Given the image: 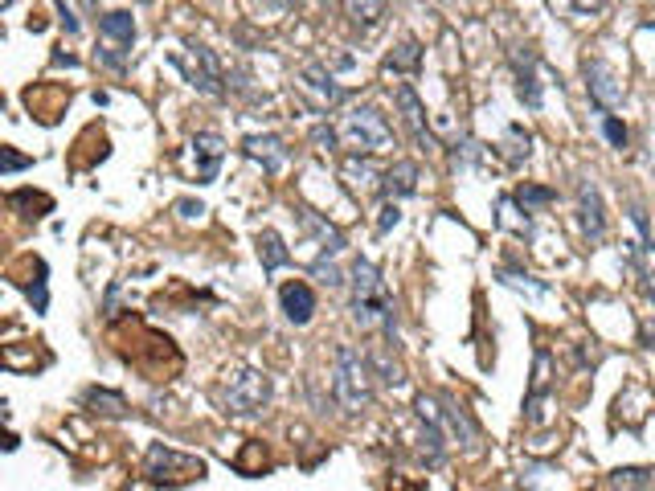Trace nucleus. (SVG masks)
<instances>
[{"label": "nucleus", "instance_id": "1", "mask_svg": "<svg viewBox=\"0 0 655 491\" xmlns=\"http://www.w3.org/2000/svg\"><path fill=\"white\" fill-rule=\"evenodd\" d=\"M353 320L365 332H385L389 340L398 336V307H393V295L381 279V271L369 258L353 262Z\"/></svg>", "mask_w": 655, "mask_h": 491}, {"label": "nucleus", "instance_id": "2", "mask_svg": "<svg viewBox=\"0 0 655 491\" xmlns=\"http://www.w3.org/2000/svg\"><path fill=\"white\" fill-rule=\"evenodd\" d=\"M373 381H377V373L369 365V356H361L353 344H340L336 348V381H332V389H336V401H340V410L348 418H357V414H365L373 406Z\"/></svg>", "mask_w": 655, "mask_h": 491}, {"label": "nucleus", "instance_id": "3", "mask_svg": "<svg viewBox=\"0 0 655 491\" xmlns=\"http://www.w3.org/2000/svg\"><path fill=\"white\" fill-rule=\"evenodd\" d=\"M291 91H295V99L308 107L312 115H328V111L340 107V99H344V86L332 78V70H328L324 62L299 66L295 78H291Z\"/></svg>", "mask_w": 655, "mask_h": 491}, {"label": "nucleus", "instance_id": "4", "mask_svg": "<svg viewBox=\"0 0 655 491\" xmlns=\"http://www.w3.org/2000/svg\"><path fill=\"white\" fill-rule=\"evenodd\" d=\"M205 459L197 455H181L172 451L164 442H152L148 446V459H144V475L148 483H164V487H177V483H201L205 479Z\"/></svg>", "mask_w": 655, "mask_h": 491}, {"label": "nucleus", "instance_id": "5", "mask_svg": "<svg viewBox=\"0 0 655 491\" xmlns=\"http://www.w3.org/2000/svg\"><path fill=\"white\" fill-rule=\"evenodd\" d=\"M340 140L357 152H385L393 144V127L377 107H353L340 119Z\"/></svg>", "mask_w": 655, "mask_h": 491}, {"label": "nucleus", "instance_id": "6", "mask_svg": "<svg viewBox=\"0 0 655 491\" xmlns=\"http://www.w3.org/2000/svg\"><path fill=\"white\" fill-rule=\"evenodd\" d=\"M172 66L185 74L189 86H197L201 95L222 99L226 95V78H222V62L209 46H185V54H172Z\"/></svg>", "mask_w": 655, "mask_h": 491}, {"label": "nucleus", "instance_id": "7", "mask_svg": "<svg viewBox=\"0 0 655 491\" xmlns=\"http://www.w3.org/2000/svg\"><path fill=\"white\" fill-rule=\"evenodd\" d=\"M222 401H226V414L250 418V414H258V410L271 401V381L262 377L258 369H246V373H238V377L222 389Z\"/></svg>", "mask_w": 655, "mask_h": 491}, {"label": "nucleus", "instance_id": "8", "mask_svg": "<svg viewBox=\"0 0 655 491\" xmlns=\"http://www.w3.org/2000/svg\"><path fill=\"white\" fill-rule=\"evenodd\" d=\"M189 181L197 185H213L217 172H222V160H226V140L217 131H197L189 140Z\"/></svg>", "mask_w": 655, "mask_h": 491}, {"label": "nucleus", "instance_id": "9", "mask_svg": "<svg viewBox=\"0 0 655 491\" xmlns=\"http://www.w3.org/2000/svg\"><path fill=\"white\" fill-rule=\"evenodd\" d=\"M586 95L598 111H615L627 99V86L606 62H586Z\"/></svg>", "mask_w": 655, "mask_h": 491}, {"label": "nucleus", "instance_id": "10", "mask_svg": "<svg viewBox=\"0 0 655 491\" xmlns=\"http://www.w3.org/2000/svg\"><path fill=\"white\" fill-rule=\"evenodd\" d=\"M508 62H512V74H516V91H520V99H524V107H533V111H541V82H537V50L533 46H512L508 50Z\"/></svg>", "mask_w": 655, "mask_h": 491}, {"label": "nucleus", "instance_id": "11", "mask_svg": "<svg viewBox=\"0 0 655 491\" xmlns=\"http://www.w3.org/2000/svg\"><path fill=\"white\" fill-rule=\"evenodd\" d=\"M578 226H582L586 246H602L606 242V205H602V193L590 181L578 185Z\"/></svg>", "mask_w": 655, "mask_h": 491}, {"label": "nucleus", "instance_id": "12", "mask_svg": "<svg viewBox=\"0 0 655 491\" xmlns=\"http://www.w3.org/2000/svg\"><path fill=\"white\" fill-rule=\"evenodd\" d=\"M46 262L41 258H33V254H21L13 266H9V279L17 283V287H25V295H29V303L37 307V311H46L50 307V291H46Z\"/></svg>", "mask_w": 655, "mask_h": 491}, {"label": "nucleus", "instance_id": "13", "mask_svg": "<svg viewBox=\"0 0 655 491\" xmlns=\"http://www.w3.org/2000/svg\"><path fill=\"white\" fill-rule=\"evenodd\" d=\"M393 103H398V111H402V127L410 131V140L426 152V148H434V131H430V123H426V107H422V99L414 95V86H398L393 91Z\"/></svg>", "mask_w": 655, "mask_h": 491}, {"label": "nucleus", "instance_id": "14", "mask_svg": "<svg viewBox=\"0 0 655 491\" xmlns=\"http://www.w3.org/2000/svg\"><path fill=\"white\" fill-rule=\"evenodd\" d=\"M279 307H283V316L295 328H303V324H312V316H316V291L303 279H291V283L279 287Z\"/></svg>", "mask_w": 655, "mask_h": 491}, {"label": "nucleus", "instance_id": "15", "mask_svg": "<svg viewBox=\"0 0 655 491\" xmlns=\"http://www.w3.org/2000/svg\"><path fill=\"white\" fill-rule=\"evenodd\" d=\"M439 401H443V426H447V434H451L455 442H463V451L475 455V451H479V426L471 422V414L459 406L451 393H443Z\"/></svg>", "mask_w": 655, "mask_h": 491}, {"label": "nucleus", "instance_id": "16", "mask_svg": "<svg viewBox=\"0 0 655 491\" xmlns=\"http://www.w3.org/2000/svg\"><path fill=\"white\" fill-rule=\"evenodd\" d=\"M553 352L549 348H537V361H533V385H529V401H524V410H529V422L541 426V406L553 389Z\"/></svg>", "mask_w": 655, "mask_h": 491}, {"label": "nucleus", "instance_id": "17", "mask_svg": "<svg viewBox=\"0 0 655 491\" xmlns=\"http://www.w3.org/2000/svg\"><path fill=\"white\" fill-rule=\"evenodd\" d=\"M242 152H246L254 164H262V172H271V176L291 160V148H287L279 136H246V140H242Z\"/></svg>", "mask_w": 655, "mask_h": 491}, {"label": "nucleus", "instance_id": "18", "mask_svg": "<svg viewBox=\"0 0 655 491\" xmlns=\"http://www.w3.org/2000/svg\"><path fill=\"white\" fill-rule=\"evenodd\" d=\"M340 176H344V185L353 189V193H381V168L369 160V152L348 156L340 164Z\"/></svg>", "mask_w": 655, "mask_h": 491}, {"label": "nucleus", "instance_id": "19", "mask_svg": "<svg viewBox=\"0 0 655 491\" xmlns=\"http://www.w3.org/2000/svg\"><path fill=\"white\" fill-rule=\"evenodd\" d=\"M418 176H422V168H418L414 160H398V164H389V168L381 172V197H389V201H398V197H414V193H418Z\"/></svg>", "mask_w": 655, "mask_h": 491}, {"label": "nucleus", "instance_id": "20", "mask_svg": "<svg viewBox=\"0 0 655 491\" xmlns=\"http://www.w3.org/2000/svg\"><path fill=\"white\" fill-rule=\"evenodd\" d=\"M295 221H299V226L320 242L324 254H340V250H344V234H340L336 226H328V221H324L320 213H312L308 205H299V209H295Z\"/></svg>", "mask_w": 655, "mask_h": 491}, {"label": "nucleus", "instance_id": "21", "mask_svg": "<svg viewBox=\"0 0 655 491\" xmlns=\"http://www.w3.org/2000/svg\"><path fill=\"white\" fill-rule=\"evenodd\" d=\"M504 152V164L508 168H524V164H529V156H533V136H529V131H524L520 123H512L508 131H504V144H500Z\"/></svg>", "mask_w": 655, "mask_h": 491}, {"label": "nucleus", "instance_id": "22", "mask_svg": "<svg viewBox=\"0 0 655 491\" xmlns=\"http://www.w3.org/2000/svg\"><path fill=\"white\" fill-rule=\"evenodd\" d=\"M344 17H348V25L369 33L385 21V0H344Z\"/></svg>", "mask_w": 655, "mask_h": 491}, {"label": "nucleus", "instance_id": "23", "mask_svg": "<svg viewBox=\"0 0 655 491\" xmlns=\"http://www.w3.org/2000/svg\"><path fill=\"white\" fill-rule=\"evenodd\" d=\"M82 406L91 410V414H103V418H123L127 414L123 393H111V389H99V385L82 393Z\"/></svg>", "mask_w": 655, "mask_h": 491}, {"label": "nucleus", "instance_id": "24", "mask_svg": "<svg viewBox=\"0 0 655 491\" xmlns=\"http://www.w3.org/2000/svg\"><path fill=\"white\" fill-rule=\"evenodd\" d=\"M258 258H262V271L275 275L279 266L291 262V250L283 246V238H279L275 230H262V234H258Z\"/></svg>", "mask_w": 655, "mask_h": 491}, {"label": "nucleus", "instance_id": "25", "mask_svg": "<svg viewBox=\"0 0 655 491\" xmlns=\"http://www.w3.org/2000/svg\"><path fill=\"white\" fill-rule=\"evenodd\" d=\"M533 209H524L516 197H500V226L504 230H512V234H520V238H529L533 234V217H529Z\"/></svg>", "mask_w": 655, "mask_h": 491}, {"label": "nucleus", "instance_id": "26", "mask_svg": "<svg viewBox=\"0 0 655 491\" xmlns=\"http://www.w3.org/2000/svg\"><path fill=\"white\" fill-rule=\"evenodd\" d=\"M422 66V41H414V37H406L398 50H393L389 58H385V74H414Z\"/></svg>", "mask_w": 655, "mask_h": 491}, {"label": "nucleus", "instance_id": "27", "mask_svg": "<svg viewBox=\"0 0 655 491\" xmlns=\"http://www.w3.org/2000/svg\"><path fill=\"white\" fill-rule=\"evenodd\" d=\"M99 33L107 41H115V46L131 50V41H136V21H131V13H107V17H99Z\"/></svg>", "mask_w": 655, "mask_h": 491}, {"label": "nucleus", "instance_id": "28", "mask_svg": "<svg viewBox=\"0 0 655 491\" xmlns=\"http://www.w3.org/2000/svg\"><path fill=\"white\" fill-rule=\"evenodd\" d=\"M144 348H148V352H177L168 336H160V332H152V328H148V344H144ZM131 365H140V373L148 369V377H152V381H164V377H168V369H164V365H148L140 352L131 356Z\"/></svg>", "mask_w": 655, "mask_h": 491}, {"label": "nucleus", "instance_id": "29", "mask_svg": "<svg viewBox=\"0 0 655 491\" xmlns=\"http://www.w3.org/2000/svg\"><path fill=\"white\" fill-rule=\"evenodd\" d=\"M606 487H655V467H619L602 479Z\"/></svg>", "mask_w": 655, "mask_h": 491}, {"label": "nucleus", "instance_id": "30", "mask_svg": "<svg viewBox=\"0 0 655 491\" xmlns=\"http://www.w3.org/2000/svg\"><path fill=\"white\" fill-rule=\"evenodd\" d=\"M234 467H238V475H262V471L271 467L267 446H262V442H246V451L234 459Z\"/></svg>", "mask_w": 655, "mask_h": 491}, {"label": "nucleus", "instance_id": "31", "mask_svg": "<svg viewBox=\"0 0 655 491\" xmlns=\"http://www.w3.org/2000/svg\"><path fill=\"white\" fill-rule=\"evenodd\" d=\"M9 205H13V209H29L25 217H41V213L54 209V197L33 193V189H17V193H9Z\"/></svg>", "mask_w": 655, "mask_h": 491}, {"label": "nucleus", "instance_id": "32", "mask_svg": "<svg viewBox=\"0 0 655 491\" xmlns=\"http://www.w3.org/2000/svg\"><path fill=\"white\" fill-rule=\"evenodd\" d=\"M369 365H373L377 381H385V385H402V365L393 361L389 352H373V356H369Z\"/></svg>", "mask_w": 655, "mask_h": 491}, {"label": "nucleus", "instance_id": "33", "mask_svg": "<svg viewBox=\"0 0 655 491\" xmlns=\"http://www.w3.org/2000/svg\"><path fill=\"white\" fill-rule=\"evenodd\" d=\"M516 201H520L524 209H537V205L557 201V193H553V189H545V185H529V181H524V185L516 189Z\"/></svg>", "mask_w": 655, "mask_h": 491}, {"label": "nucleus", "instance_id": "34", "mask_svg": "<svg viewBox=\"0 0 655 491\" xmlns=\"http://www.w3.org/2000/svg\"><path fill=\"white\" fill-rule=\"evenodd\" d=\"M312 275H316L324 287H340V283H344L340 271H336V262H332V254H320V258L312 262Z\"/></svg>", "mask_w": 655, "mask_h": 491}, {"label": "nucleus", "instance_id": "35", "mask_svg": "<svg viewBox=\"0 0 655 491\" xmlns=\"http://www.w3.org/2000/svg\"><path fill=\"white\" fill-rule=\"evenodd\" d=\"M500 283H508V287H529L533 295H549V283H537L533 275H520V271H500Z\"/></svg>", "mask_w": 655, "mask_h": 491}, {"label": "nucleus", "instance_id": "36", "mask_svg": "<svg viewBox=\"0 0 655 491\" xmlns=\"http://www.w3.org/2000/svg\"><path fill=\"white\" fill-rule=\"evenodd\" d=\"M602 136L610 140V148H627V140H631L627 127H623L615 115H602Z\"/></svg>", "mask_w": 655, "mask_h": 491}, {"label": "nucleus", "instance_id": "37", "mask_svg": "<svg viewBox=\"0 0 655 491\" xmlns=\"http://www.w3.org/2000/svg\"><path fill=\"white\" fill-rule=\"evenodd\" d=\"M312 144H316L320 152H336V148H340V131H332L328 123H316V127H312Z\"/></svg>", "mask_w": 655, "mask_h": 491}, {"label": "nucleus", "instance_id": "38", "mask_svg": "<svg viewBox=\"0 0 655 491\" xmlns=\"http://www.w3.org/2000/svg\"><path fill=\"white\" fill-rule=\"evenodd\" d=\"M402 221V209H398V201H385L381 205V213H377V234H389L393 226Z\"/></svg>", "mask_w": 655, "mask_h": 491}, {"label": "nucleus", "instance_id": "39", "mask_svg": "<svg viewBox=\"0 0 655 491\" xmlns=\"http://www.w3.org/2000/svg\"><path fill=\"white\" fill-rule=\"evenodd\" d=\"M127 54H131V50H123V46H107V50H95V58H99L103 66H111V70H127Z\"/></svg>", "mask_w": 655, "mask_h": 491}, {"label": "nucleus", "instance_id": "40", "mask_svg": "<svg viewBox=\"0 0 655 491\" xmlns=\"http://www.w3.org/2000/svg\"><path fill=\"white\" fill-rule=\"evenodd\" d=\"M451 160H455V168H467V164H475V160H479V148H475L471 140H463V144H455V148H451Z\"/></svg>", "mask_w": 655, "mask_h": 491}, {"label": "nucleus", "instance_id": "41", "mask_svg": "<svg viewBox=\"0 0 655 491\" xmlns=\"http://www.w3.org/2000/svg\"><path fill=\"white\" fill-rule=\"evenodd\" d=\"M0 156H5V176H13V172H21V168H29V164H33L29 156H21V152H17V148H9V144L0 148Z\"/></svg>", "mask_w": 655, "mask_h": 491}, {"label": "nucleus", "instance_id": "42", "mask_svg": "<svg viewBox=\"0 0 655 491\" xmlns=\"http://www.w3.org/2000/svg\"><path fill=\"white\" fill-rule=\"evenodd\" d=\"M606 9V0H574V13L578 17H594V13H602Z\"/></svg>", "mask_w": 655, "mask_h": 491}, {"label": "nucleus", "instance_id": "43", "mask_svg": "<svg viewBox=\"0 0 655 491\" xmlns=\"http://www.w3.org/2000/svg\"><path fill=\"white\" fill-rule=\"evenodd\" d=\"M631 221H635V226H639L643 242H651V226H647V213H643V205H631Z\"/></svg>", "mask_w": 655, "mask_h": 491}, {"label": "nucleus", "instance_id": "44", "mask_svg": "<svg viewBox=\"0 0 655 491\" xmlns=\"http://www.w3.org/2000/svg\"><path fill=\"white\" fill-rule=\"evenodd\" d=\"M177 213H181L185 221H193V217H201V213H205V205H201V201H177Z\"/></svg>", "mask_w": 655, "mask_h": 491}, {"label": "nucleus", "instance_id": "45", "mask_svg": "<svg viewBox=\"0 0 655 491\" xmlns=\"http://www.w3.org/2000/svg\"><path fill=\"white\" fill-rule=\"evenodd\" d=\"M639 340H643V348H651V352H655V320H647V324L639 328Z\"/></svg>", "mask_w": 655, "mask_h": 491}, {"label": "nucleus", "instance_id": "46", "mask_svg": "<svg viewBox=\"0 0 655 491\" xmlns=\"http://www.w3.org/2000/svg\"><path fill=\"white\" fill-rule=\"evenodd\" d=\"M258 5H262V9H271V13H287V9L295 5V0H258Z\"/></svg>", "mask_w": 655, "mask_h": 491}, {"label": "nucleus", "instance_id": "47", "mask_svg": "<svg viewBox=\"0 0 655 491\" xmlns=\"http://www.w3.org/2000/svg\"><path fill=\"white\" fill-rule=\"evenodd\" d=\"M0 5H5V9H9V5H13V0H0Z\"/></svg>", "mask_w": 655, "mask_h": 491}]
</instances>
